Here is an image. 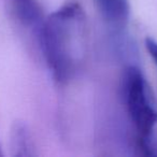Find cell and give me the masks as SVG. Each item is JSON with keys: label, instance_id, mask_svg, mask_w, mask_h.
<instances>
[{"label": "cell", "instance_id": "obj_2", "mask_svg": "<svg viewBox=\"0 0 157 157\" xmlns=\"http://www.w3.org/2000/svg\"><path fill=\"white\" fill-rule=\"evenodd\" d=\"M122 97L127 114L136 130V146L141 155H157L155 127L157 111L142 72L129 66L122 80Z\"/></svg>", "mask_w": 157, "mask_h": 157}, {"label": "cell", "instance_id": "obj_4", "mask_svg": "<svg viewBox=\"0 0 157 157\" xmlns=\"http://www.w3.org/2000/svg\"><path fill=\"white\" fill-rule=\"evenodd\" d=\"M100 16L110 26L123 28L128 23L130 5L128 0H95Z\"/></svg>", "mask_w": 157, "mask_h": 157}, {"label": "cell", "instance_id": "obj_5", "mask_svg": "<svg viewBox=\"0 0 157 157\" xmlns=\"http://www.w3.org/2000/svg\"><path fill=\"white\" fill-rule=\"evenodd\" d=\"M10 150L13 156L29 157L36 155V145L29 127L24 122L14 123L10 135Z\"/></svg>", "mask_w": 157, "mask_h": 157}, {"label": "cell", "instance_id": "obj_3", "mask_svg": "<svg viewBox=\"0 0 157 157\" xmlns=\"http://www.w3.org/2000/svg\"><path fill=\"white\" fill-rule=\"evenodd\" d=\"M9 16L18 28L29 31L38 40L44 21L40 0H6Z\"/></svg>", "mask_w": 157, "mask_h": 157}, {"label": "cell", "instance_id": "obj_1", "mask_svg": "<svg viewBox=\"0 0 157 157\" xmlns=\"http://www.w3.org/2000/svg\"><path fill=\"white\" fill-rule=\"evenodd\" d=\"M38 43L55 81L68 83L78 73L86 55L87 24L82 5L71 0L46 16Z\"/></svg>", "mask_w": 157, "mask_h": 157}, {"label": "cell", "instance_id": "obj_7", "mask_svg": "<svg viewBox=\"0 0 157 157\" xmlns=\"http://www.w3.org/2000/svg\"><path fill=\"white\" fill-rule=\"evenodd\" d=\"M3 153H2V150H1V146H0V156H2Z\"/></svg>", "mask_w": 157, "mask_h": 157}, {"label": "cell", "instance_id": "obj_6", "mask_svg": "<svg viewBox=\"0 0 157 157\" xmlns=\"http://www.w3.org/2000/svg\"><path fill=\"white\" fill-rule=\"evenodd\" d=\"M145 48L157 68V42L155 40L151 39V38H147L145 40Z\"/></svg>", "mask_w": 157, "mask_h": 157}]
</instances>
